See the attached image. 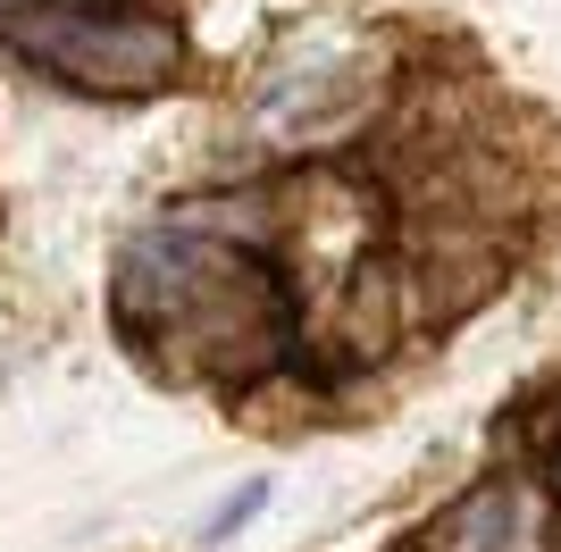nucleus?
<instances>
[{"instance_id": "f03ea898", "label": "nucleus", "mask_w": 561, "mask_h": 552, "mask_svg": "<svg viewBox=\"0 0 561 552\" xmlns=\"http://www.w3.org/2000/svg\"><path fill=\"white\" fill-rule=\"evenodd\" d=\"M0 25L25 59H43L50 76H68L84 92H151L185 59L168 18L101 9V0H50V9H25V18H0Z\"/></svg>"}, {"instance_id": "20e7f679", "label": "nucleus", "mask_w": 561, "mask_h": 552, "mask_svg": "<svg viewBox=\"0 0 561 552\" xmlns=\"http://www.w3.org/2000/svg\"><path fill=\"white\" fill-rule=\"evenodd\" d=\"M445 552H545V519L519 485H478L445 519Z\"/></svg>"}, {"instance_id": "39448f33", "label": "nucleus", "mask_w": 561, "mask_h": 552, "mask_svg": "<svg viewBox=\"0 0 561 552\" xmlns=\"http://www.w3.org/2000/svg\"><path fill=\"white\" fill-rule=\"evenodd\" d=\"M260 503H268V478H252V485H234L227 503H218L210 519H202V544H218V536H234V528H243V519H252Z\"/></svg>"}, {"instance_id": "423d86ee", "label": "nucleus", "mask_w": 561, "mask_h": 552, "mask_svg": "<svg viewBox=\"0 0 561 552\" xmlns=\"http://www.w3.org/2000/svg\"><path fill=\"white\" fill-rule=\"evenodd\" d=\"M553 469H561V460H553Z\"/></svg>"}, {"instance_id": "f257e3e1", "label": "nucleus", "mask_w": 561, "mask_h": 552, "mask_svg": "<svg viewBox=\"0 0 561 552\" xmlns=\"http://www.w3.org/2000/svg\"><path fill=\"white\" fill-rule=\"evenodd\" d=\"M117 326L168 377L252 386L294 352V301L260 252H234L210 227H151L117 260Z\"/></svg>"}, {"instance_id": "7ed1b4c3", "label": "nucleus", "mask_w": 561, "mask_h": 552, "mask_svg": "<svg viewBox=\"0 0 561 552\" xmlns=\"http://www.w3.org/2000/svg\"><path fill=\"white\" fill-rule=\"evenodd\" d=\"M377 92V76H360V50H335L328 68H319V50L302 59H285L268 84H260V117L277 126V135H335V126H352L360 117V101Z\"/></svg>"}]
</instances>
